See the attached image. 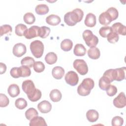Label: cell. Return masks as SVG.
<instances>
[{
    "mask_svg": "<svg viewBox=\"0 0 126 126\" xmlns=\"http://www.w3.org/2000/svg\"><path fill=\"white\" fill-rule=\"evenodd\" d=\"M84 12L80 8H76L72 11L67 12L64 16V21L69 26H75L77 23L81 21Z\"/></svg>",
    "mask_w": 126,
    "mask_h": 126,
    "instance_id": "obj_1",
    "label": "cell"
},
{
    "mask_svg": "<svg viewBox=\"0 0 126 126\" xmlns=\"http://www.w3.org/2000/svg\"><path fill=\"white\" fill-rule=\"evenodd\" d=\"M94 86V80L90 78H85L77 88V93L81 96L88 95Z\"/></svg>",
    "mask_w": 126,
    "mask_h": 126,
    "instance_id": "obj_2",
    "label": "cell"
},
{
    "mask_svg": "<svg viewBox=\"0 0 126 126\" xmlns=\"http://www.w3.org/2000/svg\"><path fill=\"white\" fill-rule=\"evenodd\" d=\"M82 36L86 45L90 48L95 47L98 43L97 37L94 35L91 30H85L83 32Z\"/></svg>",
    "mask_w": 126,
    "mask_h": 126,
    "instance_id": "obj_3",
    "label": "cell"
},
{
    "mask_svg": "<svg viewBox=\"0 0 126 126\" xmlns=\"http://www.w3.org/2000/svg\"><path fill=\"white\" fill-rule=\"evenodd\" d=\"M30 50L33 56L36 58H40L44 52L43 43L40 40H34L31 43Z\"/></svg>",
    "mask_w": 126,
    "mask_h": 126,
    "instance_id": "obj_4",
    "label": "cell"
},
{
    "mask_svg": "<svg viewBox=\"0 0 126 126\" xmlns=\"http://www.w3.org/2000/svg\"><path fill=\"white\" fill-rule=\"evenodd\" d=\"M74 68L82 75H86L88 72V67L86 62L82 59H76L73 63Z\"/></svg>",
    "mask_w": 126,
    "mask_h": 126,
    "instance_id": "obj_5",
    "label": "cell"
},
{
    "mask_svg": "<svg viewBox=\"0 0 126 126\" xmlns=\"http://www.w3.org/2000/svg\"><path fill=\"white\" fill-rule=\"evenodd\" d=\"M22 88L23 91L27 94L28 97L32 95L36 90L33 81L31 80H27L23 81Z\"/></svg>",
    "mask_w": 126,
    "mask_h": 126,
    "instance_id": "obj_6",
    "label": "cell"
},
{
    "mask_svg": "<svg viewBox=\"0 0 126 126\" xmlns=\"http://www.w3.org/2000/svg\"><path fill=\"white\" fill-rule=\"evenodd\" d=\"M64 79L67 84L74 86L77 85L79 81V77L77 74L73 71H69L65 75Z\"/></svg>",
    "mask_w": 126,
    "mask_h": 126,
    "instance_id": "obj_7",
    "label": "cell"
},
{
    "mask_svg": "<svg viewBox=\"0 0 126 126\" xmlns=\"http://www.w3.org/2000/svg\"><path fill=\"white\" fill-rule=\"evenodd\" d=\"M40 27L37 26H33L29 29L26 30L24 33V36L26 38L30 39L39 36Z\"/></svg>",
    "mask_w": 126,
    "mask_h": 126,
    "instance_id": "obj_8",
    "label": "cell"
},
{
    "mask_svg": "<svg viewBox=\"0 0 126 126\" xmlns=\"http://www.w3.org/2000/svg\"><path fill=\"white\" fill-rule=\"evenodd\" d=\"M27 51L26 46L22 43H18L14 45L12 49L13 55L17 57H21L26 54Z\"/></svg>",
    "mask_w": 126,
    "mask_h": 126,
    "instance_id": "obj_9",
    "label": "cell"
},
{
    "mask_svg": "<svg viewBox=\"0 0 126 126\" xmlns=\"http://www.w3.org/2000/svg\"><path fill=\"white\" fill-rule=\"evenodd\" d=\"M114 105L118 108H122L126 105V99L124 92H121L118 95L113 99Z\"/></svg>",
    "mask_w": 126,
    "mask_h": 126,
    "instance_id": "obj_10",
    "label": "cell"
},
{
    "mask_svg": "<svg viewBox=\"0 0 126 126\" xmlns=\"http://www.w3.org/2000/svg\"><path fill=\"white\" fill-rule=\"evenodd\" d=\"M126 67H122L113 69V79L117 81H121L125 79Z\"/></svg>",
    "mask_w": 126,
    "mask_h": 126,
    "instance_id": "obj_11",
    "label": "cell"
},
{
    "mask_svg": "<svg viewBox=\"0 0 126 126\" xmlns=\"http://www.w3.org/2000/svg\"><path fill=\"white\" fill-rule=\"evenodd\" d=\"M112 31L118 34L126 35V27L120 22H117L112 25Z\"/></svg>",
    "mask_w": 126,
    "mask_h": 126,
    "instance_id": "obj_12",
    "label": "cell"
},
{
    "mask_svg": "<svg viewBox=\"0 0 126 126\" xmlns=\"http://www.w3.org/2000/svg\"><path fill=\"white\" fill-rule=\"evenodd\" d=\"M37 108L42 113H47L51 110L52 105L48 101L44 100L38 104Z\"/></svg>",
    "mask_w": 126,
    "mask_h": 126,
    "instance_id": "obj_13",
    "label": "cell"
},
{
    "mask_svg": "<svg viewBox=\"0 0 126 126\" xmlns=\"http://www.w3.org/2000/svg\"><path fill=\"white\" fill-rule=\"evenodd\" d=\"M85 25L88 27H94L96 24V16L92 13H88L85 18L84 21Z\"/></svg>",
    "mask_w": 126,
    "mask_h": 126,
    "instance_id": "obj_14",
    "label": "cell"
},
{
    "mask_svg": "<svg viewBox=\"0 0 126 126\" xmlns=\"http://www.w3.org/2000/svg\"><path fill=\"white\" fill-rule=\"evenodd\" d=\"M46 23L51 26H57L59 25L61 22V18L55 14H51L48 16L46 18Z\"/></svg>",
    "mask_w": 126,
    "mask_h": 126,
    "instance_id": "obj_15",
    "label": "cell"
},
{
    "mask_svg": "<svg viewBox=\"0 0 126 126\" xmlns=\"http://www.w3.org/2000/svg\"><path fill=\"white\" fill-rule=\"evenodd\" d=\"M30 126H47V124L42 117L36 116L30 120Z\"/></svg>",
    "mask_w": 126,
    "mask_h": 126,
    "instance_id": "obj_16",
    "label": "cell"
},
{
    "mask_svg": "<svg viewBox=\"0 0 126 126\" xmlns=\"http://www.w3.org/2000/svg\"><path fill=\"white\" fill-rule=\"evenodd\" d=\"M64 70L62 67L57 66L52 69V74L56 79H61L64 75Z\"/></svg>",
    "mask_w": 126,
    "mask_h": 126,
    "instance_id": "obj_17",
    "label": "cell"
},
{
    "mask_svg": "<svg viewBox=\"0 0 126 126\" xmlns=\"http://www.w3.org/2000/svg\"><path fill=\"white\" fill-rule=\"evenodd\" d=\"M99 22L101 25L107 26L109 25L112 22V20L109 15V14L106 12V11L101 13L99 16L98 18Z\"/></svg>",
    "mask_w": 126,
    "mask_h": 126,
    "instance_id": "obj_18",
    "label": "cell"
},
{
    "mask_svg": "<svg viewBox=\"0 0 126 126\" xmlns=\"http://www.w3.org/2000/svg\"><path fill=\"white\" fill-rule=\"evenodd\" d=\"M86 117L90 122H95L99 118V114L96 110L90 109L87 112Z\"/></svg>",
    "mask_w": 126,
    "mask_h": 126,
    "instance_id": "obj_19",
    "label": "cell"
},
{
    "mask_svg": "<svg viewBox=\"0 0 126 126\" xmlns=\"http://www.w3.org/2000/svg\"><path fill=\"white\" fill-rule=\"evenodd\" d=\"M7 93L11 97H15L20 94V88L17 84H12L8 87Z\"/></svg>",
    "mask_w": 126,
    "mask_h": 126,
    "instance_id": "obj_20",
    "label": "cell"
},
{
    "mask_svg": "<svg viewBox=\"0 0 126 126\" xmlns=\"http://www.w3.org/2000/svg\"><path fill=\"white\" fill-rule=\"evenodd\" d=\"M88 55L90 58L93 60L98 59L100 56L99 49L96 47L90 48L87 52Z\"/></svg>",
    "mask_w": 126,
    "mask_h": 126,
    "instance_id": "obj_21",
    "label": "cell"
},
{
    "mask_svg": "<svg viewBox=\"0 0 126 126\" xmlns=\"http://www.w3.org/2000/svg\"><path fill=\"white\" fill-rule=\"evenodd\" d=\"M73 53L76 56H84L86 53V49L82 44H77L75 45Z\"/></svg>",
    "mask_w": 126,
    "mask_h": 126,
    "instance_id": "obj_22",
    "label": "cell"
},
{
    "mask_svg": "<svg viewBox=\"0 0 126 126\" xmlns=\"http://www.w3.org/2000/svg\"><path fill=\"white\" fill-rule=\"evenodd\" d=\"M110 80L105 76H102L99 80L98 85L100 89L106 91L111 85Z\"/></svg>",
    "mask_w": 126,
    "mask_h": 126,
    "instance_id": "obj_23",
    "label": "cell"
},
{
    "mask_svg": "<svg viewBox=\"0 0 126 126\" xmlns=\"http://www.w3.org/2000/svg\"><path fill=\"white\" fill-rule=\"evenodd\" d=\"M18 72L19 77H29L31 74V70L30 67L24 65L18 67Z\"/></svg>",
    "mask_w": 126,
    "mask_h": 126,
    "instance_id": "obj_24",
    "label": "cell"
},
{
    "mask_svg": "<svg viewBox=\"0 0 126 126\" xmlns=\"http://www.w3.org/2000/svg\"><path fill=\"white\" fill-rule=\"evenodd\" d=\"M51 100L53 102H58L61 100L62 97L61 92L58 89H53L52 90L49 94Z\"/></svg>",
    "mask_w": 126,
    "mask_h": 126,
    "instance_id": "obj_25",
    "label": "cell"
},
{
    "mask_svg": "<svg viewBox=\"0 0 126 126\" xmlns=\"http://www.w3.org/2000/svg\"><path fill=\"white\" fill-rule=\"evenodd\" d=\"M73 46V42L69 39H65L61 43V48L63 51L67 52L70 51Z\"/></svg>",
    "mask_w": 126,
    "mask_h": 126,
    "instance_id": "obj_26",
    "label": "cell"
},
{
    "mask_svg": "<svg viewBox=\"0 0 126 126\" xmlns=\"http://www.w3.org/2000/svg\"><path fill=\"white\" fill-rule=\"evenodd\" d=\"M48 6L45 4H40L36 5L35 8V12L38 15H45L49 12Z\"/></svg>",
    "mask_w": 126,
    "mask_h": 126,
    "instance_id": "obj_27",
    "label": "cell"
},
{
    "mask_svg": "<svg viewBox=\"0 0 126 126\" xmlns=\"http://www.w3.org/2000/svg\"><path fill=\"white\" fill-rule=\"evenodd\" d=\"M57 56L54 52H49L45 57V61L48 64H54L57 61Z\"/></svg>",
    "mask_w": 126,
    "mask_h": 126,
    "instance_id": "obj_28",
    "label": "cell"
},
{
    "mask_svg": "<svg viewBox=\"0 0 126 126\" xmlns=\"http://www.w3.org/2000/svg\"><path fill=\"white\" fill-rule=\"evenodd\" d=\"M34 63L35 61L34 59L31 57H26L22 59L21 61V64L22 65L26 66L30 68L33 66Z\"/></svg>",
    "mask_w": 126,
    "mask_h": 126,
    "instance_id": "obj_29",
    "label": "cell"
},
{
    "mask_svg": "<svg viewBox=\"0 0 126 126\" xmlns=\"http://www.w3.org/2000/svg\"><path fill=\"white\" fill-rule=\"evenodd\" d=\"M23 20L25 23L31 25L34 23L35 21V17L32 13L28 12L25 14L23 17Z\"/></svg>",
    "mask_w": 126,
    "mask_h": 126,
    "instance_id": "obj_30",
    "label": "cell"
},
{
    "mask_svg": "<svg viewBox=\"0 0 126 126\" xmlns=\"http://www.w3.org/2000/svg\"><path fill=\"white\" fill-rule=\"evenodd\" d=\"M38 115V112L34 108H30L25 112V117L29 120H31L33 118L37 116Z\"/></svg>",
    "mask_w": 126,
    "mask_h": 126,
    "instance_id": "obj_31",
    "label": "cell"
},
{
    "mask_svg": "<svg viewBox=\"0 0 126 126\" xmlns=\"http://www.w3.org/2000/svg\"><path fill=\"white\" fill-rule=\"evenodd\" d=\"M26 30H27V27L25 25L19 24L16 26L15 32L18 36H22L24 35V33Z\"/></svg>",
    "mask_w": 126,
    "mask_h": 126,
    "instance_id": "obj_32",
    "label": "cell"
},
{
    "mask_svg": "<svg viewBox=\"0 0 126 126\" xmlns=\"http://www.w3.org/2000/svg\"><path fill=\"white\" fill-rule=\"evenodd\" d=\"M28 103L27 101L23 98H18L15 102V105L19 109L22 110L27 106Z\"/></svg>",
    "mask_w": 126,
    "mask_h": 126,
    "instance_id": "obj_33",
    "label": "cell"
},
{
    "mask_svg": "<svg viewBox=\"0 0 126 126\" xmlns=\"http://www.w3.org/2000/svg\"><path fill=\"white\" fill-rule=\"evenodd\" d=\"M12 29L9 25H3L0 27V36L5 34L10 35L12 32Z\"/></svg>",
    "mask_w": 126,
    "mask_h": 126,
    "instance_id": "obj_34",
    "label": "cell"
},
{
    "mask_svg": "<svg viewBox=\"0 0 126 126\" xmlns=\"http://www.w3.org/2000/svg\"><path fill=\"white\" fill-rule=\"evenodd\" d=\"M106 11L110 16L112 21L115 20L118 18L119 16V12L116 8L113 7H110Z\"/></svg>",
    "mask_w": 126,
    "mask_h": 126,
    "instance_id": "obj_35",
    "label": "cell"
},
{
    "mask_svg": "<svg viewBox=\"0 0 126 126\" xmlns=\"http://www.w3.org/2000/svg\"><path fill=\"white\" fill-rule=\"evenodd\" d=\"M50 31L51 30L49 27L46 26H42L40 27L39 36L42 38H45L49 35Z\"/></svg>",
    "mask_w": 126,
    "mask_h": 126,
    "instance_id": "obj_36",
    "label": "cell"
},
{
    "mask_svg": "<svg viewBox=\"0 0 126 126\" xmlns=\"http://www.w3.org/2000/svg\"><path fill=\"white\" fill-rule=\"evenodd\" d=\"M107 39L108 41L111 43H115L117 42L119 39V34H118L117 33L113 32L112 31L109 33V34L107 35Z\"/></svg>",
    "mask_w": 126,
    "mask_h": 126,
    "instance_id": "obj_37",
    "label": "cell"
},
{
    "mask_svg": "<svg viewBox=\"0 0 126 126\" xmlns=\"http://www.w3.org/2000/svg\"><path fill=\"white\" fill-rule=\"evenodd\" d=\"M34 70L37 72L40 73L43 72L45 69V65L44 64L40 61H37L35 62L33 66Z\"/></svg>",
    "mask_w": 126,
    "mask_h": 126,
    "instance_id": "obj_38",
    "label": "cell"
},
{
    "mask_svg": "<svg viewBox=\"0 0 126 126\" xmlns=\"http://www.w3.org/2000/svg\"><path fill=\"white\" fill-rule=\"evenodd\" d=\"M112 31L111 27L109 26L102 27L99 30V33L102 37H106L109 33Z\"/></svg>",
    "mask_w": 126,
    "mask_h": 126,
    "instance_id": "obj_39",
    "label": "cell"
},
{
    "mask_svg": "<svg viewBox=\"0 0 126 126\" xmlns=\"http://www.w3.org/2000/svg\"><path fill=\"white\" fill-rule=\"evenodd\" d=\"M41 96H42L41 92L39 89H36V90L35 92V93L31 96L28 97V98L30 100H31L32 102H35L39 100Z\"/></svg>",
    "mask_w": 126,
    "mask_h": 126,
    "instance_id": "obj_40",
    "label": "cell"
},
{
    "mask_svg": "<svg viewBox=\"0 0 126 126\" xmlns=\"http://www.w3.org/2000/svg\"><path fill=\"white\" fill-rule=\"evenodd\" d=\"M9 103V100L7 96L3 94H0V106L5 107L7 106Z\"/></svg>",
    "mask_w": 126,
    "mask_h": 126,
    "instance_id": "obj_41",
    "label": "cell"
},
{
    "mask_svg": "<svg viewBox=\"0 0 126 126\" xmlns=\"http://www.w3.org/2000/svg\"><path fill=\"white\" fill-rule=\"evenodd\" d=\"M124 120L120 116H115L113 118L111 122L112 126H121L123 125Z\"/></svg>",
    "mask_w": 126,
    "mask_h": 126,
    "instance_id": "obj_42",
    "label": "cell"
},
{
    "mask_svg": "<svg viewBox=\"0 0 126 126\" xmlns=\"http://www.w3.org/2000/svg\"><path fill=\"white\" fill-rule=\"evenodd\" d=\"M107 95L109 96H113L115 95L117 93V87L113 85H110L108 88L106 90Z\"/></svg>",
    "mask_w": 126,
    "mask_h": 126,
    "instance_id": "obj_43",
    "label": "cell"
},
{
    "mask_svg": "<svg viewBox=\"0 0 126 126\" xmlns=\"http://www.w3.org/2000/svg\"><path fill=\"white\" fill-rule=\"evenodd\" d=\"M113 69H109L107 70L103 73V76L107 77L110 81L111 82H112L114 81L113 79Z\"/></svg>",
    "mask_w": 126,
    "mask_h": 126,
    "instance_id": "obj_44",
    "label": "cell"
},
{
    "mask_svg": "<svg viewBox=\"0 0 126 126\" xmlns=\"http://www.w3.org/2000/svg\"><path fill=\"white\" fill-rule=\"evenodd\" d=\"M10 73L11 76L14 78H18L19 77L18 75L17 67H14L12 68L10 71Z\"/></svg>",
    "mask_w": 126,
    "mask_h": 126,
    "instance_id": "obj_45",
    "label": "cell"
},
{
    "mask_svg": "<svg viewBox=\"0 0 126 126\" xmlns=\"http://www.w3.org/2000/svg\"><path fill=\"white\" fill-rule=\"evenodd\" d=\"M6 65L2 63H0V74H2L5 73L6 71Z\"/></svg>",
    "mask_w": 126,
    "mask_h": 126,
    "instance_id": "obj_46",
    "label": "cell"
}]
</instances>
